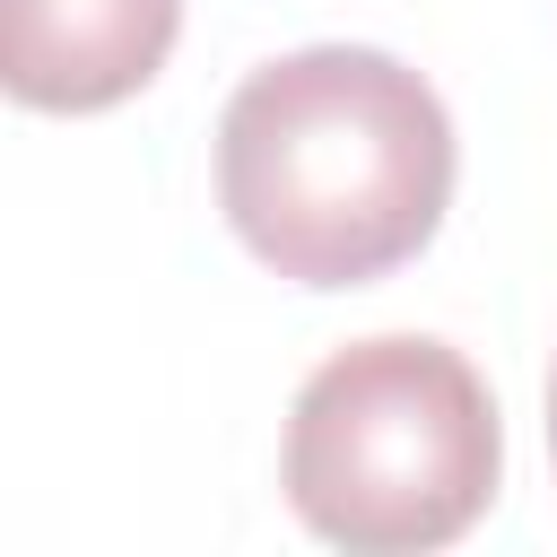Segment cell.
I'll return each mask as SVG.
<instances>
[{
  "mask_svg": "<svg viewBox=\"0 0 557 557\" xmlns=\"http://www.w3.org/2000/svg\"><path fill=\"white\" fill-rule=\"evenodd\" d=\"M548 461H557V366H548Z\"/></svg>",
  "mask_w": 557,
  "mask_h": 557,
  "instance_id": "obj_4",
  "label": "cell"
},
{
  "mask_svg": "<svg viewBox=\"0 0 557 557\" xmlns=\"http://www.w3.org/2000/svg\"><path fill=\"white\" fill-rule=\"evenodd\" d=\"M183 35V0H0V78L35 113L139 96Z\"/></svg>",
  "mask_w": 557,
  "mask_h": 557,
  "instance_id": "obj_3",
  "label": "cell"
},
{
  "mask_svg": "<svg viewBox=\"0 0 557 557\" xmlns=\"http://www.w3.org/2000/svg\"><path fill=\"white\" fill-rule=\"evenodd\" d=\"M505 479V426L479 366L426 331L331 348L287 409L278 487L296 522L348 557L453 548Z\"/></svg>",
  "mask_w": 557,
  "mask_h": 557,
  "instance_id": "obj_2",
  "label": "cell"
},
{
  "mask_svg": "<svg viewBox=\"0 0 557 557\" xmlns=\"http://www.w3.org/2000/svg\"><path fill=\"white\" fill-rule=\"evenodd\" d=\"M453 113L374 44L261 61L218 113V209L296 287H366L418 261L453 209Z\"/></svg>",
  "mask_w": 557,
  "mask_h": 557,
  "instance_id": "obj_1",
  "label": "cell"
}]
</instances>
